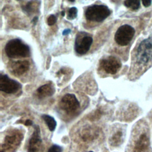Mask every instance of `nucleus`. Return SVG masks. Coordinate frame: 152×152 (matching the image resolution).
<instances>
[{
    "label": "nucleus",
    "mask_w": 152,
    "mask_h": 152,
    "mask_svg": "<svg viewBox=\"0 0 152 152\" xmlns=\"http://www.w3.org/2000/svg\"><path fill=\"white\" fill-rule=\"evenodd\" d=\"M5 51L7 55L11 58L27 57L30 55L29 46L19 39L9 40L5 46Z\"/></svg>",
    "instance_id": "nucleus-1"
},
{
    "label": "nucleus",
    "mask_w": 152,
    "mask_h": 152,
    "mask_svg": "<svg viewBox=\"0 0 152 152\" xmlns=\"http://www.w3.org/2000/svg\"><path fill=\"white\" fill-rule=\"evenodd\" d=\"M137 62L143 66L152 62V37L143 40L138 45L136 52Z\"/></svg>",
    "instance_id": "nucleus-2"
},
{
    "label": "nucleus",
    "mask_w": 152,
    "mask_h": 152,
    "mask_svg": "<svg viewBox=\"0 0 152 152\" xmlns=\"http://www.w3.org/2000/svg\"><path fill=\"white\" fill-rule=\"evenodd\" d=\"M110 14L109 8L104 5H93L87 8L85 12L86 18L91 21L101 22Z\"/></svg>",
    "instance_id": "nucleus-3"
},
{
    "label": "nucleus",
    "mask_w": 152,
    "mask_h": 152,
    "mask_svg": "<svg viewBox=\"0 0 152 152\" xmlns=\"http://www.w3.org/2000/svg\"><path fill=\"white\" fill-rule=\"evenodd\" d=\"M135 30L129 24L121 26L115 34V40L118 45L121 46L128 45L134 36Z\"/></svg>",
    "instance_id": "nucleus-4"
},
{
    "label": "nucleus",
    "mask_w": 152,
    "mask_h": 152,
    "mask_svg": "<svg viewBox=\"0 0 152 152\" xmlns=\"http://www.w3.org/2000/svg\"><path fill=\"white\" fill-rule=\"evenodd\" d=\"M93 43V38L84 32L78 33L75 40V51L79 55L86 54Z\"/></svg>",
    "instance_id": "nucleus-5"
},
{
    "label": "nucleus",
    "mask_w": 152,
    "mask_h": 152,
    "mask_svg": "<svg viewBox=\"0 0 152 152\" xmlns=\"http://www.w3.org/2000/svg\"><path fill=\"white\" fill-rule=\"evenodd\" d=\"M60 108L68 114L75 113L80 107V104L73 94H65L59 102Z\"/></svg>",
    "instance_id": "nucleus-6"
},
{
    "label": "nucleus",
    "mask_w": 152,
    "mask_h": 152,
    "mask_svg": "<svg viewBox=\"0 0 152 152\" xmlns=\"http://www.w3.org/2000/svg\"><path fill=\"white\" fill-rule=\"evenodd\" d=\"M21 88V84L18 81L8 77L7 75H0V90L7 94H14Z\"/></svg>",
    "instance_id": "nucleus-7"
},
{
    "label": "nucleus",
    "mask_w": 152,
    "mask_h": 152,
    "mask_svg": "<svg viewBox=\"0 0 152 152\" xmlns=\"http://www.w3.org/2000/svg\"><path fill=\"white\" fill-rule=\"evenodd\" d=\"M100 65L106 73L115 74L121 68L122 64L118 58L110 56L102 59L100 62Z\"/></svg>",
    "instance_id": "nucleus-8"
},
{
    "label": "nucleus",
    "mask_w": 152,
    "mask_h": 152,
    "mask_svg": "<svg viewBox=\"0 0 152 152\" xmlns=\"http://www.w3.org/2000/svg\"><path fill=\"white\" fill-rule=\"evenodd\" d=\"M29 66L30 63L26 60L12 61L8 64V69L12 74L15 76H20L28 70Z\"/></svg>",
    "instance_id": "nucleus-9"
},
{
    "label": "nucleus",
    "mask_w": 152,
    "mask_h": 152,
    "mask_svg": "<svg viewBox=\"0 0 152 152\" xmlns=\"http://www.w3.org/2000/svg\"><path fill=\"white\" fill-rule=\"evenodd\" d=\"M42 144L40 128L38 125L34 126V131L30 139L28 152H39Z\"/></svg>",
    "instance_id": "nucleus-10"
},
{
    "label": "nucleus",
    "mask_w": 152,
    "mask_h": 152,
    "mask_svg": "<svg viewBox=\"0 0 152 152\" xmlns=\"http://www.w3.org/2000/svg\"><path fill=\"white\" fill-rule=\"evenodd\" d=\"M55 93V88L51 83L45 84L36 90V94L39 99H44L52 96Z\"/></svg>",
    "instance_id": "nucleus-11"
},
{
    "label": "nucleus",
    "mask_w": 152,
    "mask_h": 152,
    "mask_svg": "<svg viewBox=\"0 0 152 152\" xmlns=\"http://www.w3.org/2000/svg\"><path fill=\"white\" fill-rule=\"evenodd\" d=\"M150 141L148 137L145 134H142L139 137L135 144V151L136 152H144L149 146Z\"/></svg>",
    "instance_id": "nucleus-12"
},
{
    "label": "nucleus",
    "mask_w": 152,
    "mask_h": 152,
    "mask_svg": "<svg viewBox=\"0 0 152 152\" xmlns=\"http://www.w3.org/2000/svg\"><path fill=\"white\" fill-rule=\"evenodd\" d=\"M21 135L20 134H13L6 136L5 138V145L9 147L12 145H18L22 138Z\"/></svg>",
    "instance_id": "nucleus-13"
},
{
    "label": "nucleus",
    "mask_w": 152,
    "mask_h": 152,
    "mask_svg": "<svg viewBox=\"0 0 152 152\" xmlns=\"http://www.w3.org/2000/svg\"><path fill=\"white\" fill-rule=\"evenodd\" d=\"M42 118L45 121L49 130L50 131H53L56 126V122L55 119L52 116L46 114H43L42 116Z\"/></svg>",
    "instance_id": "nucleus-14"
},
{
    "label": "nucleus",
    "mask_w": 152,
    "mask_h": 152,
    "mask_svg": "<svg viewBox=\"0 0 152 152\" xmlns=\"http://www.w3.org/2000/svg\"><path fill=\"white\" fill-rule=\"evenodd\" d=\"M37 1H29L26 5L22 7L23 11H24L27 14H31L35 11L36 9H37V4H35L37 3Z\"/></svg>",
    "instance_id": "nucleus-15"
},
{
    "label": "nucleus",
    "mask_w": 152,
    "mask_h": 152,
    "mask_svg": "<svg viewBox=\"0 0 152 152\" xmlns=\"http://www.w3.org/2000/svg\"><path fill=\"white\" fill-rule=\"evenodd\" d=\"M122 134L121 131H117L110 139V143L113 146H118L122 143Z\"/></svg>",
    "instance_id": "nucleus-16"
},
{
    "label": "nucleus",
    "mask_w": 152,
    "mask_h": 152,
    "mask_svg": "<svg viewBox=\"0 0 152 152\" xmlns=\"http://www.w3.org/2000/svg\"><path fill=\"white\" fill-rule=\"evenodd\" d=\"M124 3L125 6L134 11L137 10L140 7V1H125Z\"/></svg>",
    "instance_id": "nucleus-17"
},
{
    "label": "nucleus",
    "mask_w": 152,
    "mask_h": 152,
    "mask_svg": "<svg viewBox=\"0 0 152 152\" xmlns=\"http://www.w3.org/2000/svg\"><path fill=\"white\" fill-rule=\"evenodd\" d=\"M77 12H78V10L77 8L72 7L69 8L68 12L67 18L68 20H73L77 16Z\"/></svg>",
    "instance_id": "nucleus-18"
},
{
    "label": "nucleus",
    "mask_w": 152,
    "mask_h": 152,
    "mask_svg": "<svg viewBox=\"0 0 152 152\" xmlns=\"http://www.w3.org/2000/svg\"><path fill=\"white\" fill-rule=\"evenodd\" d=\"M62 148L58 145H52L47 152H62Z\"/></svg>",
    "instance_id": "nucleus-19"
},
{
    "label": "nucleus",
    "mask_w": 152,
    "mask_h": 152,
    "mask_svg": "<svg viewBox=\"0 0 152 152\" xmlns=\"http://www.w3.org/2000/svg\"><path fill=\"white\" fill-rule=\"evenodd\" d=\"M56 17L54 14H51L47 19V23L49 26H52L56 22Z\"/></svg>",
    "instance_id": "nucleus-20"
},
{
    "label": "nucleus",
    "mask_w": 152,
    "mask_h": 152,
    "mask_svg": "<svg viewBox=\"0 0 152 152\" xmlns=\"http://www.w3.org/2000/svg\"><path fill=\"white\" fill-rule=\"evenodd\" d=\"M142 3L143 4V5L145 7H149L151 4V1L150 0H147V1H142Z\"/></svg>",
    "instance_id": "nucleus-21"
},
{
    "label": "nucleus",
    "mask_w": 152,
    "mask_h": 152,
    "mask_svg": "<svg viewBox=\"0 0 152 152\" xmlns=\"http://www.w3.org/2000/svg\"><path fill=\"white\" fill-rule=\"evenodd\" d=\"M71 29H69V28H66V29H65V30H64L63 31V32H62V34H63L64 36L68 35L69 33H70V32H71Z\"/></svg>",
    "instance_id": "nucleus-22"
},
{
    "label": "nucleus",
    "mask_w": 152,
    "mask_h": 152,
    "mask_svg": "<svg viewBox=\"0 0 152 152\" xmlns=\"http://www.w3.org/2000/svg\"><path fill=\"white\" fill-rule=\"evenodd\" d=\"M24 125L26 126H30L33 125V122L30 120V119H27L25 122H24Z\"/></svg>",
    "instance_id": "nucleus-23"
},
{
    "label": "nucleus",
    "mask_w": 152,
    "mask_h": 152,
    "mask_svg": "<svg viewBox=\"0 0 152 152\" xmlns=\"http://www.w3.org/2000/svg\"><path fill=\"white\" fill-rule=\"evenodd\" d=\"M37 21H38V17H34L33 18V20H32V22L33 23V24H36L37 23Z\"/></svg>",
    "instance_id": "nucleus-24"
},
{
    "label": "nucleus",
    "mask_w": 152,
    "mask_h": 152,
    "mask_svg": "<svg viewBox=\"0 0 152 152\" xmlns=\"http://www.w3.org/2000/svg\"><path fill=\"white\" fill-rule=\"evenodd\" d=\"M61 15H62V17L65 15V11H62L61 12Z\"/></svg>",
    "instance_id": "nucleus-25"
},
{
    "label": "nucleus",
    "mask_w": 152,
    "mask_h": 152,
    "mask_svg": "<svg viewBox=\"0 0 152 152\" xmlns=\"http://www.w3.org/2000/svg\"><path fill=\"white\" fill-rule=\"evenodd\" d=\"M87 152H94V151H87Z\"/></svg>",
    "instance_id": "nucleus-26"
}]
</instances>
